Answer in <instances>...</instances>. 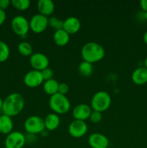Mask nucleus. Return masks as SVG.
I'll return each instance as SVG.
<instances>
[{
    "mask_svg": "<svg viewBox=\"0 0 147 148\" xmlns=\"http://www.w3.org/2000/svg\"><path fill=\"white\" fill-rule=\"evenodd\" d=\"M69 92V86L66 83H59V90H58V92L62 95H66V94Z\"/></svg>",
    "mask_w": 147,
    "mask_h": 148,
    "instance_id": "28",
    "label": "nucleus"
},
{
    "mask_svg": "<svg viewBox=\"0 0 147 148\" xmlns=\"http://www.w3.org/2000/svg\"><path fill=\"white\" fill-rule=\"evenodd\" d=\"M102 119V113L99 112V111H92L91 113V115L89 116V119L94 124H97V123L100 122L101 120Z\"/></svg>",
    "mask_w": 147,
    "mask_h": 148,
    "instance_id": "26",
    "label": "nucleus"
},
{
    "mask_svg": "<svg viewBox=\"0 0 147 148\" xmlns=\"http://www.w3.org/2000/svg\"><path fill=\"white\" fill-rule=\"evenodd\" d=\"M109 143L108 137L100 133H92L88 138V144L92 148H108Z\"/></svg>",
    "mask_w": 147,
    "mask_h": 148,
    "instance_id": "12",
    "label": "nucleus"
},
{
    "mask_svg": "<svg viewBox=\"0 0 147 148\" xmlns=\"http://www.w3.org/2000/svg\"><path fill=\"white\" fill-rule=\"evenodd\" d=\"M25 136V140L26 143H34L37 140V137H36V134H28L27 133V135Z\"/></svg>",
    "mask_w": 147,
    "mask_h": 148,
    "instance_id": "29",
    "label": "nucleus"
},
{
    "mask_svg": "<svg viewBox=\"0 0 147 148\" xmlns=\"http://www.w3.org/2000/svg\"><path fill=\"white\" fill-rule=\"evenodd\" d=\"M13 124L12 117L2 114L0 116V133L7 135L12 132Z\"/></svg>",
    "mask_w": 147,
    "mask_h": 148,
    "instance_id": "18",
    "label": "nucleus"
},
{
    "mask_svg": "<svg viewBox=\"0 0 147 148\" xmlns=\"http://www.w3.org/2000/svg\"><path fill=\"white\" fill-rule=\"evenodd\" d=\"M144 66H145V67L147 69V56L145 59V60H144Z\"/></svg>",
    "mask_w": 147,
    "mask_h": 148,
    "instance_id": "36",
    "label": "nucleus"
},
{
    "mask_svg": "<svg viewBox=\"0 0 147 148\" xmlns=\"http://www.w3.org/2000/svg\"><path fill=\"white\" fill-rule=\"evenodd\" d=\"M81 28V22L76 17H69L63 20V29L69 35L77 33Z\"/></svg>",
    "mask_w": 147,
    "mask_h": 148,
    "instance_id": "14",
    "label": "nucleus"
},
{
    "mask_svg": "<svg viewBox=\"0 0 147 148\" xmlns=\"http://www.w3.org/2000/svg\"><path fill=\"white\" fill-rule=\"evenodd\" d=\"M11 4L18 10H26L30 7V0H12Z\"/></svg>",
    "mask_w": 147,
    "mask_h": 148,
    "instance_id": "25",
    "label": "nucleus"
},
{
    "mask_svg": "<svg viewBox=\"0 0 147 148\" xmlns=\"http://www.w3.org/2000/svg\"><path fill=\"white\" fill-rule=\"evenodd\" d=\"M61 119L59 116L55 113H50L46 116L44 119L45 128L47 131H54L59 127Z\"/></svg>",
    "mask_w": 147,
    "mask_h": 148,
    "instance_id": "17",
    "label": "nucleus"
},
{
    "mask_svg": "<svg viewBox=\"0 0 147 148\" xmlns=\"http://www.w3.org/2000/svg\"><path fill=\"white\" fill-rule=\"evenodd\" d=\"M17 50L20 54L24 56H30L33 53V46L27 41L20 42L17 46Z\"/></svg>",
    "mask_w": 147,
    "mask_h": 148,
    "instance_id": "22",
    "label": "nucleus"
},
{
    "mask_svg": "<svg viewBox=\"0 0 147 148\" xmlns=\"http://www.w3.org/2000/svg\"><path fill=\"white\" fill-rule=\"evenodd\" d=\"M30 64L35 70L43 71L48 67L49 59L44 53L37 52L33 53L30 57Z\"/></svg>",
    "mask_w": 147,
    "mask_h": 148,
    "instance_id": "10",
    "label": "nucleus"
},
{
    "mask_svg": "<svg viewBox=\"0 0 147 148\" xmlns=\"http://www.w3.org/2000/svg\"><path fill=\"white\" fill-rule=\"evenodd\" d=\"M48 26L54 29L55 31L61 30L63 29V20H61L59 17H55V16H51V17H48Z\"/></svg>",
    "mask_w": 147,
    "mask_h": 148,
    "instance_id": "24",
    "label": "nucleus"
},
{
    "mask_svg": "<svg viewBox=\"0 0 147 148\" xmlns=\"http://www.w3.org/2000/svg\"><path fill=\"white\" fill-rule=\"evenodd\" d=\"M24 127L28 134H41L45 128L44 119L38 116H31L24 121Z\"/></svg>",
    "mask_w": 147,
    "mask_h": 148,
    "instance_id": "5",
    "label": "nucleus"
},
{
    "mask_svg": "<svg viewBox=\"0 0 147 148\" xmlns=\"http://www.w3.org/2000/svg\"><path fill=\"white\" fill-rule=\"evenodd\" d=\"M11 27L13 32L20 36H25L30 30L29 21L22 15H17L13 17L11 22Z\"/></svg>",
    "mask_w": 147,
    "mask_h": 148,
    "instance_id": "6",
    "label": "nucleus"
},
{
    "mask_svg": "<svg viewBox=\"0 0 147 148\" xmlns=\"http://www.w3.org/2000/svg\"><path fill=\"white\" fill-rule=\"evenodd\" d=\"M59 82H58L56 79H50L48 80L44 81L43 82V90L45 91L46 94L48 95H55L58 92V90H59Z\"/></svg>",
    "mask_w": 147,
    "mask_h": 148,
    "instance_id": "20",
    "label": "nucleus"
},
{
    "mask_svg": "<svg viewBox=\"0 0 147 148\" xmlns=\"http://www.w3.org/2000/svg\"><path fill=\"white\" fill-rule=\"evenodd\" d=\"M49 106L55 114H64L70 110L71 103L67 97L62 94L56 93L50 96Z\"/></svg>",
    "mask_w": 147,
    "mask_h": 148,
    "instance_id": "3",
    "label": "nucleus"
},
{
    "mask_svg": "<svg viewBox=\"0 0 147 148\" xmlns=\"http://www.w3.org/2000/svg\"><path fill=\"white\" fill-rule=\"evenodd\" d=\"M24 106V99L22 95L17 92L10 94L3 101V114L10 117L15 116L22 112Z\"/></svg>",
    "mask_w": 147,
    "mask_h": 148,
    "instance_id": "1",
    "label": "nucleus"
},
{
    "mask_svg": "<svg viewBox=\"0 0 147 148\" xmlns=\"http://www.w3.org/2000/svg\"><path fill=\"white\" fill-rule=\"evenodd\" d=\"M133 82L138 85L147 83V69L145 66H139L133 72L131 75Z\"/></svg>",
    "mask_w": 147,
    "mask_h": 148,
    "instance_id": "16",
    "label": "nucleus"
},
{
    "mask_svg": "<svg viewBox=\"0 0 147 148\" xmlns=\"http://www.w3.org/2000/svg\"><path fill=\"white\" fill-rule=\"evenodd\" d=\"M10 54V50L8 45L5 42L0 40V63L4 62L8 59Z\"/></svg>",
    "mask_w": 147,
    "mask_h": 148,
    "instance_id": "23",
    "label": "nucleus"
},
{
    "mask_svg": "<svg viewBox=\"0 0 147 148\" xmlns=\"http://www.w3.org/2000/svg\"><path fill=\"white\" fill-rule=\"evenodd\" d=\"M69 40H70V35L63 29L56 30L53 33V40L57 46H66L69 42Z\"/></svg>",
    "mask_w": 147,
    "mask_h": 148,
    "instance_id": "19",
    "label": "nucleus"
},
{
    "mask_svg": "<svg viewBox=\"0 0 147 148\" xmlns=\"http://www.w3.org/2000/svg\"><path fill=\"white\" fill-rule=\"evenodd\" d=\"M23 81L27 87L34 88L40 86L44 82V79L40 71L33 69L24 75Z\"/></svg>",
    "mask_w": 147,
    "mask_h": 148,
    "instance_id": "9",
    "label": "nucleus"
},
{
    "mask_svg": "<svg viewBox=\"0 0 147 148\" xmlns=\"http://www.w3.org/2000/svg\"><path fill=\"white\" fill-rule=\"evenodd\" d=\"M112 99L106 91H98L92 97L91 100V108L93 111L104 112L110 108Z\"/></svg>",
    "mask_w": 147,
    "mask_h": 148,
    "instance_id": "4",
    "label": "nucleus"
},
{
    "mask_svg": "<svg viewBox=\"0 0 147 148\" xmlns=\"http://www.w3.org/2000/svg\"><path fill=\"white\" fill-rule=\"evenodd\" d=\"M143 40H144V43L147 45V30L144 33V36H143Z\"/></svg>",
    "mask_w": 147,
    "mask_h": 148,
    "instance_id": "33",
    "label": "nucleus"
},
{
    "mask_svg": "<svg viewBox=\"0 0 147 148\" xmlns=\"http://www.w3.org/2000/svg\"><path fill=\"white\" fill-rule=\"evenodd\" d=\"M39 13L43 15L50 16L55 10V4L52 0H39L37 3Z\"/></svg>",
    "mask_w": 147,
    "mask_h": 148,
    "instance_id": "15",
    "label": "nucleus"
},
{
    "mask_svg": "<svg viewBox=\"0 0 147 148\" xmlns=\"http://www.w3.org/2000/svg\"><path fill=\"white\" fill-rule=\"evenodd\" d=\"M68 130L71 137L74 138H80L87 132L88 127L85 121L74 119L70 123Z\"/></svg>",
    "mask_w": 147,
    "mask_h": 148,
    "instance_id": "11",
    "label": "nucleus"
},
{
    "mask_svg": "<svg viewBox=\"0 0 147 148\" xmlns=\"http://www.w3.org/2000/svg\"><path fill=\"white\" fill-rule=\"evenodd\" d=\"M144 17L145 20H147V12H144Z\"/></svg>",
    "mask_w": 147,
    "mask_h": 148,
    "instance_id": "35",
    "label": "nucleus"
},
{
    "mask_svg": "<svg viewBox=\"0 0 147 148\" xmlns=\"http://www.w3.org/2000/svg\"><path fill=\"white\" fill-rule=\"evenodd\" d=\"M11 4V1L10 0H0V9L2 10H5L8 8Z\"/></svg>",
    "mask_w": 147,
    "mask_h": 148,
    "instance_id": "30",
    "label": "nucleus"
},
{
    "mask_svg": "<svg viewBox=\"0 0 147 148\" xmlns=\"http://www.w3.org/2000/svg\"><path fill=\"white\" fill-rule=\"evenodd\" d=\"M30 30L35 33H43L48 26V17L40 14H35L29 21Z\"/></svg>",
    "mask_w": 147,
    "mask_h": 148,
    "instance_id": "8",
    "label": "nucleus"
},
{
    "mask_svg": "<svg viewBox=\"0 0 147 148\" xmlns=\"http://www.w3.org/2000/svg\"><path fill=\"white\" fill-rule=\"evenodd\" d=\"M42 75L43 77V79H44V81L48 80V79H53V71L50 68L48 67L46 69H43V71H41Z\"/></svg>",
    "mask_w": 147,
    "mask_h": 148,
    "instance_id": "27",
    "label": "nucleus"
},
{
    "mask_svg": "<svg viewBox=\"0 0 147 148\" xmlns=\"http://www.w3.org/2000/svg\"><path fill=\"white\" fill-rule=\"evenodd\" d=\"M140 6L144 12H147V0H141L140 1Z\"/></svg>",
    "mask_w": 147,
    "mask_h": 148,
    "instance_id": "32",
    "label": "nucleus"
},
{
    "mask_svg": "<svg viewBox=\"0 0 147 148\" xmlns=\"http://www.w3.org/2000/svg\"><path fill=\"white\" fill-rule=\"evenodd\" d=\"M105 51L103 46L96 42L91 41L85 43L82 48L81 55L83 61L93 64L99 62L104 58Z\"/></svg>",
    "mask_w": 147,
    "mask_h": 148,
    "instance_id": "2",
    "label": "nucleus"
},
{
    "mask_svg": "<svg viewBox=\"0 0 147 148\" xmlns=\"http://www.w3.org/2000/svg\"><path fill=\"white\" fill-rule=\"evenodd\" d=\"M92 111V108L90 106L87 104L81 103L76 105L74 108L72 114H73L74 118L76 120L84 121L87 119H89Z\"/></svg>",
    "mask_w": 147,
    "mask_h": 148,
    "instance_id": "13",
    "label": "nucleus"
},
{
    "mask_svg": "<svg viewBox=\"0 0 147 148\" xmlns=\"http://www.w3.org/2000/svg\"><path fill=\"white\" fill-rule=\"evenodd\" d=\"M3 101H4V100L1 99V97H0V111H1V110H2Z\"/></svg>",
    "mask_w": 147,
    "mask_h": 148,
    "instance_id": "34",
    "label": "nucleus"
},
{
    "mask_svg": "<svg viewBox=\"0 0 147 148\" xmlns=\"http://www.w3.org/2000/svg\"><path fill=\"white\" fill-rule=\"evenodd\" d=\"M6 18H7V14H6L5 11L0 9V26L5 22Z\"/></svg>",
    "mask_w": 147,
    "mask_h": 148,
    "instance_id": "31",
    "label": "nucleus"
},
{
    "mask_svg": "<svg viewBox=\"0 0 147 148\" xmlns=\"http://www.w3.org/2000/svg\"><path fill=\"white\" fill-rule=\"evenodd\" d=\"M26 143L25 136L18 131H12L7 134L4 141L5 148H22Z\"/></svg>",
    "mask_w": 147,
    "mask_h": 148,
    "instance_id": "7",
    "label": "nucleus"
},
{
    "mask_svg": "<svg viewBox=\"0 0 147 148\" xmlns=\"http://www.w3.org/2000/svg\"><path fill=\"white\" fill-rule=\"evenodd\" d=\"M78 70L80 75L83 77H89L93 72V65L85 61H82L79 65Z\"/></svg>",
    "mask_w": 147,
    "mask_h": 148,
    "instance_id": "21",
    "label": "nucleus"
}]
</instances>
